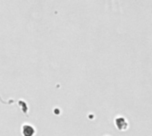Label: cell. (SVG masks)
<instances>
[{"mask_svg": "<svg viewBox=\"0 0 152 136\" xmlns=\"http://www.w3.org/2000/svg\"><path fill=\"white\" fill-rule=\"evenodd\" d=\"M22 133L25 135H32L34 134V128L30 126H24L22 127Z\"/></svg>", "mask_w": 152, "mask_h": 136, "instance_id": "obj_1", "label": "cell"}]
</instances>
